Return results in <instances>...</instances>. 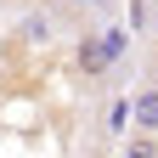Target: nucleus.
<instances>
[{"mask_svg": "<svg viewBox=\"0 0 158 158\" xmlns=\"http://www.w3.org/2000/svg\"><path fill=\"white\" fill-rule=\"evenodd\" d=\"M90 158H96V152H90Z\"/></svg>", "mask_w": 158, "mask_h": 158, "instance_id": "7", "label": "nucleus"}, {"mask_svg": "<svg viewBox=\"0 0 158 158\" xmlns=\"http://www.w3.org/2000/svg\"><path fill=\"white\" fill-rule=\"evenodd\" d=\"M130 118H135V130H141V135H158V85H141V90H135Z\"/></svg>", "mask_w": 158, "mask_h": 158, "instance_id": "2", "label": "nucleus"}, {"mask_svg": "<svg viewBox=\"0 0 158 158\" xmlns=\"http://www.w3.org/2000/svg\"><path fill=\"white\" fill-rule=\"evenodd\" d=\"M118 158H158V135H141V130H130L124 141H118Z\"/></svg>", "mask_w": 158, "mask_h": 158, "instance_id": "4", "label": "nucleus"}, {"mask_svg": "<svg viewBox=\"0 0 158 158\" xmlns=\"http://www.w3.org/2000/svg\"><path fill=\"white\" fill-rule=\"evenodd\" d=\"M73 6H85V0H73Z\"/></svg>", "mask_w": 158, "mask_h": 158, "instance_id": "6", "label": "nucleus"}, {"mask_svg": "<svg viewBox=\"0 0 158 158\" xmlns=\"http://www.w3.org/2000/svg\"><path fill=\"white\" fill-rule=\"evenodd\" d=\"M124 124H130V102L118 96V102H107V135L113 141H124Z\"/></svg>", "mask_w": 158, "mask_h": 158, "instance_id": "5", "label": "nucleus"}, {"mask_svg": "<svg viewBox=\"0 0 158 158\" xmlns=\"http://www.w3.org/2000/svg\"><path fill=\"white\" fill-rule=\"evenodd\" d=\"M96 40H102V56H107V68H113V62H124V56H130V28H102Z\"/></svg>", "mask_w": 158, "mask_h": 158, "instance_id": "3", "label": "nucleus"}, {"mask_svg": "<svg viewBox=\"0 0 158 158\" xmlns=\"http://www.w3.org/2000/svg\"><path fill=\"white\" fill-rule=\"evenodd\" d=\"M107 73V56H102V40L96 34H85L73 45V79H102Z\"/></svg>", "mask_w": 158, "mask_h": 158, "instance_id": "1", "label": "nucleus"}]
</instances>
